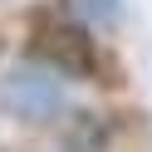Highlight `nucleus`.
<instances>
[{"instance_id": "nucleus-1", "label": "nucleus", "mask_w": 152, "mask_h": 152, "mask_svg": "<svg viewBox=\"0 0 152 152\" xmlns=\"http://www.w3.org/2000/svg\"><path fill=\"white\" fill-rule=\"evenodd\" d=\"M30 54L44 69L74 74V79H98L103 74V54L83 20H39L30 34Z\"/></svg>"}, {"instance_id": "nucleus-2", "label": "nucleus", "mask_w": 152, "mask_h": 152, "mask_svg": "<svg viewBox=\"0 0 152 152\" xmlns=\"http://www.w3.org/2000/svg\"><path fill=\"white\" fill-rule=\"evenodd\" d=\"M0 98H5L10 113H20V118H54L59 103H64L59 88H54L39 69H15L10 79H5V88H0Z\"/></svg>"}, {"instance_id": "nucleus-3", "label": "nucleus", "mask_w": 152, "mask_h": 152, "mask_svg": "<svg viewBox=\"0 0 152 152\" xmlns=\"http://www.w3.org/2000/svg\"><path fill=\"white\" fill-rule=\"evenodd\" d=\"M64 10L74 15V20H83V25H113L118 20V0H59Z\"/></svg>"}]
</instances>
